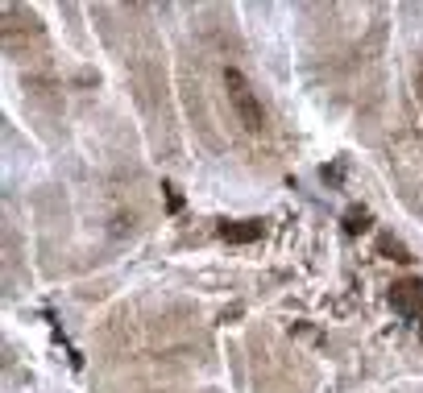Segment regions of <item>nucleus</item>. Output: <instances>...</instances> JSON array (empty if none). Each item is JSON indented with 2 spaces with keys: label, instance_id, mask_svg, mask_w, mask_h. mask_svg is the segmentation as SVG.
I'll return each mask as SVG.
<instances>
[{
  "label": "nucleus",
  "instance_id": "1",
  "mask_svg": "<svg viewBox=\"0 0 423 393\" xmlns=\"http://www.w3.org/2000/svg\"><path fill=\"white\" fill-rule=\"evenodd\" d=\"M224 91H229V104H233L236 120L245 125L249 132H266V112H262V99L253 95V88H249V79L236 71V67H229L224 71Z\"/></svg>",
  "mask_w": 423,
  "mask_h": 393
},
{
  "label": "nucleus",
  "instance_id": "2",
  "mask_svg": "<svg viewBox=\"0 0 423 393\" xmlns=\"http://www.w3.org/2000/svg\"><path fill=\"white\" fill-rule=\"evenodd\" d=\"M390 306H394L398 315H419L423 310V282H415V277L394 282V286H390Z\"/></svg>",
  "mask_w": 423,
  "mask_h": 393
},
{
  "label": "nucleus",
  "instance_id": "3",
  "mask_svg": "<svg viewBox=\"0 0 423 393\" xmlns=\"http://www.w3.org/2000/svg\"><path fill=\"white\" fill-rule=\"evenodd\" d=\"M220 236L229 244H249L262 236V219H236V223H220Z\"/></svg>",
  "mask_w": 423,
  "mask_h": 393
},
{
  "label": "nucleus",
  "instance_id": "4",
  "mask_svg": "<svg viewBox=\"0 0 423 393\" xmlns=\"http://www.w3.org/2000/svg\"><path fill=\"white\" fill-rule=\"evenodd\" d=\"M377 253H382L386 261H398V265L415 261V257H411V249H407L403 240H394V236H382V240H377Z\"/></svg>",
  "mask_w": 423,
  "mask_h": 393
},
{
  "label": "nucleus",
  "instance_id": "5",
  "mask_svg": "<svg viewBox=\"0 0 423 393\" xmlns=\"http://www.w3.org/2000/svg\"><path fill=\"white\" fill-rule=\"evenodd\" d=\"M365 228H370V212H365V207H349V212H344V232H349V236H361Z\"/></svg>",
  "mask_w": 423,
  "mask_h": 393
},
{
  "label": "nucleus",
  "instance_id": "6",
  "mask_svg": "<svg viewBox=\"0 0 423 393\" xmlns=\"http://www.w3.org/2000/svg\"><path fill=\"white\" fill-rule=\"evenodd\" d=\"M162 191H166V207H170V212H179V207H183V195H179V191H175L170 182H166Z\"/></svg>",
  "mask_w": 423,
  "mask_h": 393
},
{
  "label": "nucleus",
  "instance_id": "7",
  "mask_svg": "<svg viewBox=\"0 0 423 393\" xmlns=\"http://www.w3.org/2000/svg\"><path fill=\"white\" fill-rule=\"evenodd\" d=\"M415 88H419V99H423V67H419V75H415Z\"/></svg>",
  "mask_w": 423,
  "mask_h": 393
}]
</instances>
